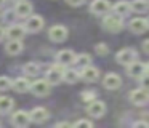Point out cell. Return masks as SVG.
I'll return each mask as SVG.
<instances>
[{
    "label": "cell",
    "instance_id": "6da1fadb",
    "mask_svg": "<svg viewBox=\"0 0 149 128\" xmlns=\"http://www.w3.org/2000/svg\"><path fill=\"white\" fill-rule=\"evenodd\" d=\"M66 66H63V64H53L52 67H50L48 70H47V75L45 79L48 80L52 85H59V83L64 80V74H66Z\"/></svg>",
    "mask_w": 149,
    "mask_h": 128
},
{
    "label": "cell",
    "instance_id": "7a4b0ae2",
    "mask_svg": "<svg viewBox=\"0 0 149 128\" xmlns=\"http://www.w3.org/2000/svg\"><path fill=\"white\" fill-rule=\"evenodd\" d=\"M103 27L106 29L107 32H119V31H122V27H123L122 16L116 15V13H114V15H104Z\"/></svg>",
    "mask_w": 149,
    "mask_h": 128
},
{
    "label": "cell",
    "instance_id": "3957f363",
    "mask_svg": "<svg viewBox=\"0 0 149 128\" xmlns=\"http://www.w3.org/2000/svg\"><path fill=\"white\" fill-rule=\"evenodd\" d=\"M130 102H133L135 106H143V104H148L149 102V90L146 88H136L133 90L132 93L128 95Z\"/></svg>",
    "mask_w": 149,
    "mask_h": 128
},
{
    "label": "cell",
    "instance_id": "277c9868",
    "mask_svg": "<svg viewBox=\"0 0 149 128\" xmlns=\"http://www.w3.org/2000/svg\"><path fill=\"white\" fill-rule=\"evenodd\" d=\"M112 10V5L109 3V0H93L90 3V13L96 16H104Z\"/></svg>",
    "mask_w": 149,
    "mask_h": 128
},
{
    "label": "cell",
    "instance_id": "5b68a950",
    "mask_svg": "<svg viewBox=\"0 0 149 128\" xmlns=\"http://www.w3.org/2000/svg\"><path fill=\"white\" fill-rule=\"evenodd\" d=\"M116 61L119 64H122V66H128L133 61H136V50H133V48H123V50H120L116 54Z\"/></svg>",
    "mask_w": 149,
    "mask_h": 128
},
{
    "label": "cell",
    "instance_id": "8992f818",
    "mask_svg": "<svg viewBox=\"0 0 149 128\" xmlns=\"http://www.w3.org/2000/svg\"><path fill=\"white\" fill-rule=\"evenodd\" d=\"M50 85H52V83H50L47 79L36 80V82L31 85V91H32V95H36V96H47L50 91H52Z\"/></svg>",
    "mask_w": 149,
    "mask_h": 128
},
{
    "label": "cell",
    "instance_id": "52a82bcc",
    "mask_svg": "<svg viewBox=\"0 0 149 128\" xmlns=\"http://www.w3.org/2000/svg\"><path fill=\"white\" fill-rule=\"evenodd\" d=\"M148 72V66H144L139 61H133L132 64L127 66V74H128L132 79H141L144 74Z\"/></svg>",
    "mask_w": 149,
    "mask_h": 128
},
{
    "label": "cell",
    "instance_id": "ba28073f",
    "mask_svg": "<svg viewBox=\"0 0 149 128\" xmlns=\"http://www.w3.org/2000/svg\"><path fill=\"white\" fill-rule=\"evenodd\" d=\"M87 112L90 117H95V118H100L104 115L106 112V104L100 99H95V101L88 102V107H87Z\"/></svg>",
    "mask_w": 149,
    "mask_h": 128
},
{
    "label": "cell",
    "instance_id": "9c48e42d",
    "mask_svg": "<svg viewBox=\"0 0 149 128\" xmlns=\"http://www.w3.org/2000/svg\"><path fill=\"white\" fill-rule=\"evenodd\" d=\"M26 32H27L26 26L15 22V24L8 26V29H7V37L10 38V40H21V38L26 35Z\"/></svg>",
    "mask_w": 149,
    "mask_h": 128
},
{
    "label": "cell",
    "instance_id": "30bf717a",
    "mask_svg": "<svg viewBox=\"0 0 149 128\" xmlns=\"http://www.w3.org/2000/svg\"><path fill=\"white\" fill-rule=\"evenodd\" d=\"M103 85L106 90H111V91H114V90L120 88L122 86V79H120L119 74L116 72H109L104 75V80H103Z\"/></svg>",
    "mask_w": 149,
    "mask_h": 128
},
{
    "label": "cell",
    "instance_id": "8fae6325",
    "mask_svg": "<svg viewBox=\"0 0 149 128\" xmlns=\"http://www.w3.org/2000/svg\"><path fill=\"white\" fill-rule=\"evenodd\" d=\"M48 37H50V40L56 42V43H61V42H64L66 38H68V29L61 24L53 26L48 31Z\"/></svg>",
    "mask_w": 149,
    "mask_h": 128
},
{
    "label": "cell",
    "instance_id": "7c38bea8",
    "mask_svg": "<svg viewBox=\"0 0 149 128\" xmlns=\"http://www.w3.org/2000/svg\"><path fill=\"white\" fill-rule=\"evenodd\" d=\"M31 122H32L31 120V114H27L26 111H16V112H13V115H11V123H13L15 127H18V128L27 127Z\"/></svg>",
    "mask_w": 149,
    "mask_h": 128
},
{
    "label": "cell",
    "instance_id": "4fadbf2b",
    "mask_svg": "<svg viewBox=\"0 0 149 128\" xmlns=\"http://www.w3.org/2000/svg\"><path fill=\"white\" fill-rule=\"evenodd\" d=\"M24 26H26L27 32H39L40 29L43 27V19L40 18V16L37 15H31L29 18H26V22H24Z\"/></svg>",
    "mask_w": 149,
    "mask_h": 128
},
{
    "label": "cell",
    "instance_id": "5bb4252c",
    "mask_svg": "<svg viewBox=\"0 0 149 128\" xmlns=\"http://www.w3.org/2000/svg\"><path fill=\"white\" fill-rule=\"evenodd\" d=\"M75 56H77V54L72 50H61L56 54V63L63 64V66H69V64H74Z\"/></svg>",
    "mask_w": 149,
    "mask_h": 128
},
{
    "label": "cell",
    "instance_id": "9a60e30c",
    "mask_svg": "<svg viewBox=\"0 0 149 128\" xmlns=\"http://www.w3.org/2000/svg\"><path fill=\"white\" fill-rule=\"evenodd\" d=\"M48 117H50V114L45 107H36L31 111V120L34 123H43V122L48 120Z\"/></svg>",
    "mask_w": 149,
    "mask_h": 128
},
{
    "label": "cell",
    "instance_id": "2e32d148",
    "mask_svg": "<svg viewBox=\"0 0 149 128\" xmlns=\"http://www.w3.org/2000/svg\"><path fill=\"white\" fill-rule=\"evenodd\" d=\"M80 75H82V80H85V82H88V83H93V82H96L98 77H100V70L93 66H88V67H85V69H82Z\"/></svg>",
    "mask_w": 149,
    "mask_h": 128
},
{
    "label": "cell",
    "instance_id": "e0dca14e",
    "mask_svg": "<svg viewBox=\"0 0 149 128\" xmlns=\"http://www.w3.org/2000/svg\"><path fill=\"white\" fill-rule=\"evenodd\" d=\"M146 29L148 27V21L143 18H135L130 21V31L133 32V34H143V32H146Z\"/></svg>",
    "mask_w": 149,
    "mask_h": 128
},
{
    "label": "cell",
    "instance_id": "ac0fdd59",
    "mask_svg": "<svg viewBox=\"0 0 149 128\" xmlns=\"http://www.w3.org/2000/svg\"><path fill=\"white\" fill-rule=\"evenodd\" d=\"M15 11L18 13V16H19V18H29L31 13H32V3L26 2V0L18 2L16 6H15Z\"/></svg>",
    "mask_w": 149,
    "mask_h": 128
},
{
    "label": "cell",
    "instance_id": "d6986e66",
    "mask_svg": "<svg viewBox=\"0 0 149 128\" xmlns=\"http://www.w3.org/2000/svg\"><path fill=\"white\" fill-rule=\"evenodd\" d=\"M31 85H32V83H31L26 77H18L16 80H13V90L18 93L31 91Z\"/></svg>",
    "mask_w": 149,
    "mask_h": 128
},
{
    "label": "cell",
    "instance_id": "ffe728a7",
    "mask_svg": "<svg viewBox=\"0 0 149 128\" xmlns=\"http://www.w3.org/2000/svg\"><path fill=\"white\" fill-rule=\"evenodd\" d=\"M112 11L119 16H127L132 13V3L125 2V0H120L116 5H112Z\"/></svg>",
    "mask_w": 149,
    "mask_h": 128
},
{
    "label": "cell",
    "instance_id": "44dd1931",
    "mask_svg": "<svg viewBox=\"0 0 149 128\" xmlns=\"http://www.w3.org/2000/svg\"><path fill=\"white\" fill-rule=\"evenodd\" d=\"M5 51L8 54H19L23 51V42L21 40H8L5 45Z\"/></svg>",
    "mask_w": 149,
    "mask_h": 128
},
{
    "label": "cell",
    "instance_id": "7402d4cb",
    "mask_svg": "<svg viewBox=\"0 0 149 128\" xmlns=\"http://www.w3.org/2000/svg\"><path fill=\"white\" fill-rule=\"evenodd\" d=\"M13 106H15L13 98H10V96H2L0 98V114H8V112H11Z\"/></svg>",
    "mask_w": 149,
    "mask_h": 128
},
{
    "label": "cell",
    "instance_id": "603a6c76",
    "mask_svg": "<svg viewBox=\"0 0 149 128\" xmlns=\"http://www.w3.org/2000/svg\"><path fill=\"white\" fill-rule=\"evenodd\" d=\"M23 72L26 74L27 77H36L40 74V66L37 63H34V61H31V63H26L23 67Z\"/></svg>",
    "mask_w": 149,
    "mask_h": 128
},
{
    "label": "cell",
    "instance_id": "cb8c5ba5",
    "mask_svg": "<svg viewBox=\"0 0 149 128\" xmlns=\"http://www.w3.org/2000/svg\"><path fill=\"white\" fill-rule=\"evenodd\" d=\"M132 11L133 13H148L149 11V2H146V0H133Z\"/></svg>",
    "mask_w": 149,
    "mask_h": 128
},
{
    "label": "cell",
    "instance_id": "d4e9b609",
    "mask_svg": "<svg viewBox=\"0 0 149 128\" xmlns=\"http://www.w3.org/2000/svg\"><path fill=\"white\" fill-rule=\"evenodd\" d=\"M74 64L77 67H80V69H85V67H88L91 64V56H90V54H87V53L77 54V56H75Z\"/></svg>",
    "mask_w": 149,
    "mask_h": 128
},
{
    "label": "cell",
    "instance_id": "484cf974",
    "mask_svg": "<svg viewBox=\"0 0 149 128\" xmlns=\"http://www.w3.org/2000/svg\"><path fill=\"white\" fill-rule=\"evenodd\" d=\"M80 79H82L80 72H77V70H74V69H66L64 82H68V83H77Z\"/></svg>",
    "mask_w": 149,
    "mask_h": 128
},
{
    "label": "cell",
    "instance_id": "4316f807",
    "mask_svg": "<svg viewBox=\"0 0 149 128\" xmlns=\"http://www.w3.org/2000/svg\"><path fill=\"white\" fill-rule=\"evenodd\" d=\"M18 18H19V16H18V13L15 11V10H8V11H5L3 15H2V19L5 21V24H10V26L15 24Z\"/></svg>",
    "mask_w": 149,
    "mask_h": 128
},
{
    "label": "cell",
    "instance_id": "83f0119b",
    "mask_svg": "<svg viewBox=\"0 0 149 128\" xmlns=\"http://www.w3.org/2000/svg\"><path fill=\"white\" fill-rule=\"evenodd\" d=\"M13 88V80L7 75H0V91H7Z\"/></svg>",
    "mask_w": 149,
    "mask_h": 128
},
{
    "label": "cell",
    "instance_id": "f1b7e54d",
    "mask_svg": "<svg viewBox=\"0 0 149 128\" xmlns=\"http://www.w3.org/2000/svg\"><path fill=\"white\" fill-rule=\"evenodd\" d=\"M95 51H96L100 56H104V54L109 51V47H107L106 43H96L95 45Z\"/></svg>",
    "mask_w": 149,
    "mask_h": 128
},
{
    "label": "cell",
    "instance_id": "f546056e",
    "mask_svg": "<svg viewBox=\"0 0 149 128\" xmlns=\"http://www.w3.org/2000/svg\"><path fill=\"white\" fill-rule=\"evenodd\" d=\"M95 98H96V95H95L93 91H85V93H82V99H84L85 102L95 101Z\"/></svg>",
    "mask_w": 149,
    "mask_h": 128
},
{
    "label": "cell",
    "instance_id": "4dcf8cb0",
    "mask_svg": "<svg viewBox=\"0 0 149 128\" xmlns=\"http://www.w3.org/2000/svg\"><path fill=\"white\" fill-rule=\"evenodd\" d=\"M139 83H141V86L143 88H146V90H149V72H146L144 75L139 79Z\"/></svg>",
    "mask_w": 149,
    "mask_h": 128
},
{
    "label": "cell",
    "instance_id": "1f68e13d",
    "mask_svg": "<svg viewBox=\"0 0 149 128\" xmlns=\"http://www.w3.org/2000/svg\"><path fill=\"white\" fill-rule=\"evenodd\" d=\"M74 127H77V128H80V127H87V128H90V127H93V123H91L90 120H77L74 123Z\"/></svg>",
    "mask_w": 149,
    "mask_h": 128
},
{
    "label": "cell",
    "instance_id": "d6a6232c",
    "mask_svg": "<svg viewBox=\"0 0 149 128\" xmlns=\"http://www.w3.org/2000/svg\"><path fill=\"white\" fill-rule=\"evenodd\" d=\"M66 3L71 5V6H80L85 3V0H66Z\"/></svg>",
    "mask_w": 149,
    "mask_h": 128
},
{
    "label": "cell",
    "instance_id": "836d02e7",
    "mask_svg": "<svg viewBox=\"0 0 149 128\" xmlns=\"http://www.w3.org/2000/svg\"><path fill=\"white\" fill-rule=\"evenodd\" d=\"M133 127H149V123L146 120H139V122H135Z\"/></svg>",
    "mask_w": 149,
    "mask_h": 128
},
{
    "label": "cell",
    "instance_id": "e575fe53",
    "mask_svg": "<svg viewBox=\"0 0 149 128\" xmlns=\"http://www.w3.org/2000/svg\"><path fill=\"white\" fill-rule=\"evenodd\" d=\"M143 50H144L146 53L149 54V40H144V42H143Z\"/></svg>",
    "mask_w": 149,
    "mask_h": 128
},
{
    "label": "cell",
    "instance_id": "d590c367",
    "mask_svg": "<svg viewBox=\"0 0 149 128\" xmlns=\"http://www.w3.org/2000/svg\"><path fill=\"white\" fill-rule=\"evenodd\" d=\"M5 35H7V31H5V29L2 27V26H0V42H2V40L5 38Z\"/></svg>",
    "mask_w": 149,
    "mask_h": 128
},
{
    "label": "cell",
    "instance_id": "8d00e7d4",
    "mask_svg": "<svg viewBox=\"0 0 149 128\" xmlns=\"http://www.w3.org/2000/svg\"><path fill=\"white\" fill-rule=\"evenodd\" d=\"M55 127H71V123H69V122H59V123H56Z\"/></svg>",
    "mask_w": 149,
    "mask_h": 128
},
{
    "label": "cell",
    "instance_id": "74e56055",
    "mask_svg": "<svg viewBox=\"0 0 149 128\" xmlns=\"http://www.w3.org/2000/svg\"><path fill=\"white\" fill-rule=\"evenodd\" d=\"M5 2H7V0H0V8H2V6L5 5Z\"/></svg>",
    "mask_w": 149,
    "mask_h": 128
},
{
    "label": "cell",
    "instance_id": "f35d334b",
    "mask_svg": "<svg viewBox=\"0 0 149 128\" xmlns=\"http://www.w3.org/2000/svg\"><path fill=\"white\" fill-rule=\"evenodd\" d=\"M13 2H16V3H18V2H23V0H13Z\"/></svg>",
    "mask_w": 149,
    "mask_h": 128
},
{
    "label": "cell",
    "instance_id": "ab89813d",
    "mask_svg": "<svg viewBox=\"0 0 149 128\" xmlns=\"http://www.w3.org/2000/svg\"><path fill=\"white\" fill-rule=\"evenodd\" d=\"M146 21H148V27H149V18H148V19H146Z\"/></svg>",
    "mask_w": 149,
    "mask_h": 128
},
{
    "label": "cell",
    "instance_id": "60d3db41",
    "mask_svg": "<svg viewBox=\"0 0 149 128\" xmlns=\"http://www.w3.org/2000/svg\"><path fill=\"white\" fill-rule=\"evenodd\" d=\"M148 72H149V63H148Z\"/></svg>",
    "mask_w": 149,
    "mask_h": 128
},
{
    "label": "cell",
    "instance_id": "b9f144b4",
    "mask_svg": "<svg viewBox=\"0 0 149 128\" xmlns=\"http://www.w3.org/2000/svg\"><path fill=\"white\" fill-rule=\"evenodd\" d=\"M146 2H149V0H146Z\"/></svg>",
    "mask_w": 149,
    "mask_h": 128
}]
</instances>
